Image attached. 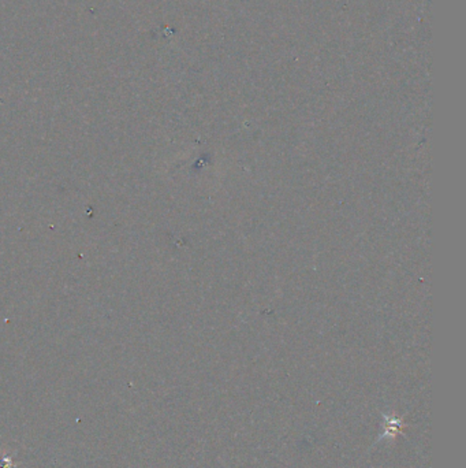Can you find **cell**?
Segmentation results:
<instances>
[{"label":"cell","mask_w":466,"mask_h":468,"mask_svg":"<svg viewBox=\"0 0 466 468\" xmlns=\"http://www.w3.org/2000/svg\"><path fill=\"white\" fill-rule=\"evenodd\" d=\"M0 468H15L12 457L6 452H0Z\"/></svg>","instance_id":"cell-1"}]
</instances>
